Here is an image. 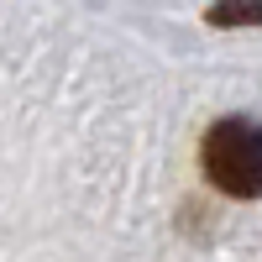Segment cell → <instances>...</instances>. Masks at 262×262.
<instances>
[{"label": "cell", "mask_w": 262, "mask_h": 262, "mask_svg": "<svg viewBox=\"0 0 262 262\" xmlns=\"http://www.w3.org/2000/svg\"><path fill=\"white\" fill-rule=\"evenodd\" d=\"M205 179L231 194V200H257L262 194V126L247 116H226L205 131L200 142Z\"/></svg>", "instance_id": "obj_1"}, {"label": "cell", "mask_w": 262, "mask_h": 262, "mask_svg": "<svg viewBox=\"0 0 262 262\" xmlns=\"http://www.w3.org/2000/svg\"><path fill=\"white\" fill-rule=\"evenodd\" d=\"M252 21H262V6H221V11H210V27H252Z\"/></svg>", "instance_id": "obj_2"}]
</instances>
